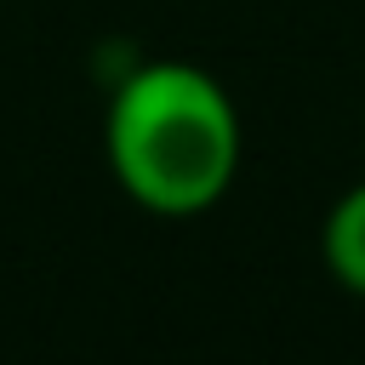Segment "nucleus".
Masks as SVG:
<instances>
[{"label": "nucleus", "instance_id": "obj_1", "mask_svg": "<svg viewBox=\"0 0 365 365\" xmlns=\"http://www.w3.org/2000/svg\"><path fill=\"white\" fill-rule=\"evenodd\" d=\"M103 154L131 205L154 217H200L234 188L245 131L217 74L182 57H154L114 86Z\"/></svg>", "mask_w": 365, "mask_h": 365}, {"label": "nucleus", "instance_id": "obj_2", "mask_svg": "<svg viewBox=\"0 0 365 365\" xmlns=\"http://www.w3.org/2000/svg\"><path fill=\"white\" fill-rule=\"evenodd\" d=\"M319 262L348 297H365V182H354L331 200V211L319 222Z\"/></svg>", "mask_w": 365, "mask_h": 365}]
</instances>
